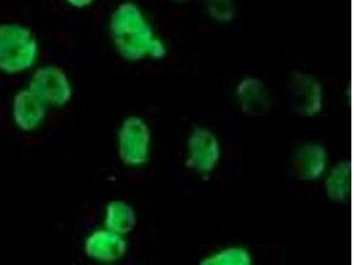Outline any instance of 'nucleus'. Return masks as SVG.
Returning <instances> with one entry per match:
<instances>
[{"label": "nucleus", "instance_id": "11", "mask_svg": "<svg viewBox=\"0 0 354 265\" xmlns=\"http://www.w3.org/2000/svg\"><path fill=\"white\" fill-rule=\"evenodd\" d=\"M137 225L135 210L123 202H113L106 210V228L118 235H127Z\"/></svg>", "mask_w": 354, "mask_h": 265}, {"label": "nucleus", "instance_id": "8", "mask_svg": "<svg viewBox=\"0 0 354 265\" xmlns=\"http://www.w3.org/2000/svg\"><path fill=\"white\" fill-rule=\"evenodd\" d=\"M85 251L95 260L112 263L124 257L127 244L118 233L100 230L88 238Z\"/></svg>", "mask_w": 354, "mask_h": 265}, {"label": "nucleus", "instance_id": "5", "mask_svg": "<svg viewBox=\"0 0 354 265\" xmlns=\"http://www.w3.org/2000/svg\"><path fill=\"white\" fill-rule=\"evenodd\" d=\"M30 90L46 105H65L71 96L65 75L53 68L37 71L31 81Z\"/></svg>", "mask_w": 354, "mask_h": 265}, {"label": "nucleus", "instance_id": "2", "mask_svg": "<svg viewBox=\"0 0 354 265\" xmlns=\"http://www.w3.org/2000/svg\"><path fill=\"white\" fill-rule=\"evenodd\" d=\"M151 132L141 119L131 117L123 122L119 132V155L129 166H140L147 162Z\"/></svg>", "mask_w": 354, "mask_h": 265}, {"label": "nucleus", "instance_id": "10", "mask_svg": "<svg viewBox=\"0 0 354 265\" xmlns=\"http://www.w3.org/2000/svg\"><path fill=\"white\" fill-rule=\"evenodd\" d=\"M325 191L331 201L348 204L351 199V166L342 161L331 169L325 181Z\"/></svg>", "mask_w": 354, "mask_h": 265}, {"label": "nucleus", "instance_id": "9", "mask_svg": "<svg viewBox=\"0 0 354 265\" xmlns=\"http://www.w3.org/2000/svg\"><path fill=\"white\" fill-rule=\"evenodd\" d=\"M46 104L30 90H24L15 97L14 118L19 128L24 131L39 127L46 116Z\"/></svg>", "mask_w": 354, "mask_h": 265}, {"label": "nucleus", "instance_id": "7", "mask_svg": "<svg viewBox=\"0 0 354 265\" xmlns=\"http://www.w3.org/2000/svg\"><path fill=\"white\" fill-rule=\"evenodd\" d=\"M236 97L242 112L252 118L268 115L273 106L270 91L257 79H245L242 81L236 88Z\"/></svg>", "mask_w": 354, "mask_h": 265}, {"label": "nucleus", "instance_id": "6", "mask_svg": "<svg viewBox=\"0 0 354 265\" xmlns=\"http://www.w3.org/2000/svg\"><path fill=\"white\" fill-rule=\"evenodd\" d=\"M290 165L298 181H315L324 175L326 168L327 151L320 144H303L294 151Z\"/></svg>", "mask_w": 354, "mask_h": 265}, {"label": "nucleus", "instance_id": "1", "mask_svg": "<svg viewBox=\"0 0 354 265\" xmlns=\"http://www.w3.org/2000/svg\"><path fill=\"white\" fill-rule=\"evenodd\" d=\"M286 91L290 109L295 115L313 117L321 112L322 88L312 77L300 72H292Z\"/></svg>", "mask_w": 354, "mask_h": 265}, {"label": "nucleus", "instance_id": "12", "mask_svg": "<svg viewBox=\"0 0 354 265\" xmlns=\"http://www.w3.org/2000/svg\"><path fill=\"white\" fill-rule=\"evenodd\" d=\"M202 265H250L252 257L248 251L240 248H227L219 253L210 255L201 261Z\"/></svg>", "mask_w": 354, "mask_h": 265}, {"label": "nucleus", "instance_id": "4", "mask_svg": "<svg viewBox=\"0 0 354 265\" xmlns=\"http://www.w3.org/2000/svg\"><path fill=\"white\" fill-rule=\"evenodd\" d=\"M25 30L14 27L0 28V69L15 72L24 70L32 63L35 50H22L17 46L27 39Z\"/></svg>", "mask_w": 354, "mask_h": 265}, {"label": "nucleus", "instance_id": "3", "mask_svg": "<svg viewBox=\"0 0 354 265\" xmlns=\"http://www.w3.org/2000/svg\"><path fill=\"white\" fill-rule=\"evenodd\" d=\"M186 166L203 175L213 172L220 159V144L213 132L195 128L187 143Z\"/></svg>", "mask_w": 354, "mask_h": 265}]
</instances>
